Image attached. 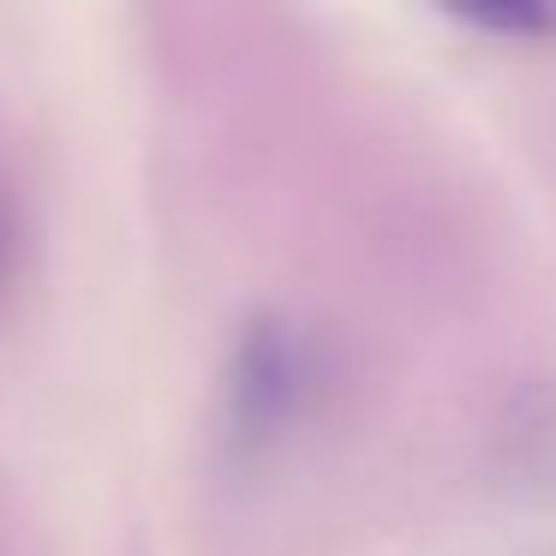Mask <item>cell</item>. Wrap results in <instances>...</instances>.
I'll return each instance as SVG.
<instances>
[{"instance_id":"6da1fadb","label":"cell","mask_w":556,"mask_h":556,"mask_svg":"<svg viewBox=\"0 0 556 556\" xmlns=\"http://www.w3.org/2000/svg\"><path fill=\"white\" fill-rule=\"evenodd\" d=\"M305 383L300 341L281 324H252V336L233 353V425L245 437H269L293 413Z\"/></svg>"},{"instance_id":"7a4b0ae2","label":"cell","mask_w":556,"mask_h":556,"mask_svg":"<svg viewBox=\"0 0 556 556\" xmlns=\"http://www.w3.org/2000/svg\"><path fill=\"white\" fill-rule=\"evenodd\" d=\"M437 13L460 18L472 30H491V37H515V42L556 37V0H437Z\"/></svg>"},{"instance_id":"3957f363","label":"cell","mask_w":556,"mask_h":556,"mask_svg":"<svg viewBox=\"0 0 556 556\" xmlns=\"http://www.w3.org/2000/svg\"><path fill=\"white\" fill-rule=\"evenodd\" d=\"M7 264H13V222H7V204H0V281H7Z\"/></svg>"}]
</instances>
